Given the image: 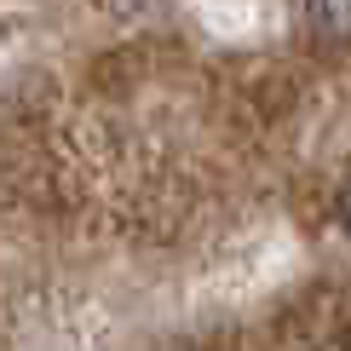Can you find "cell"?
Wrapping results in <instances>:
<instances>
[{
	"label": "cell",
	"instance_id": "6da1fadb",
	"mask_svg": "<svg viewBox=\"0 0 351 351\" xmlns=\"http://www.w3.org/2000/svg\"><path fill=\"white\" fill-rule=\"evenodd\" d=\"M305 23L328 40H346V0H305Z\"/></svg>",
	"mask_w": 351,
	"mask_h": 351
}]
</instances>
